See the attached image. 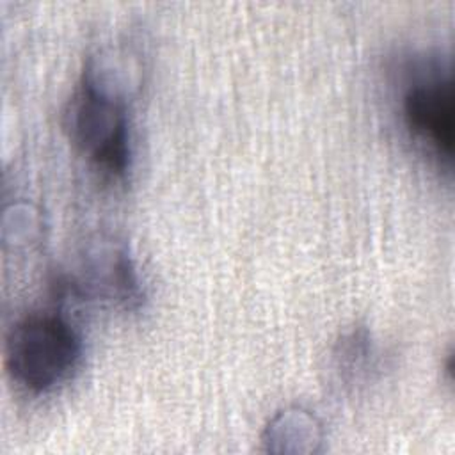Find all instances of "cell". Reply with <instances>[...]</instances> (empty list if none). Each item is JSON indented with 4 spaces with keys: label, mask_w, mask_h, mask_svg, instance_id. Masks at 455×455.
Wrapping results in <instances>:
<instances>
[{
    "label": "cell",
    "mask_w": 455,
    "mask_h": 455,
    "mask_svg": "<svg viewBox=\"0 0 455 455\" xmlns=\"http://www.w3.org/2000/svg\"><path fill=\"white\" fill-rule=\"evenodd\" d=\"M64 130L69 140L100 169L123 176L130 165V133L124 101L98 92L87 84L68 101Z\"/></svg>",
    "instance_id": "2"
},
{
    "label": "cell",
    "mask_w": 455,
    "mask_h": 455,
    "mask_svg": "<svg viewBox=\"0 0 455 455\" xmlns=\"http://www.w3.org/2000/svg\"><path fill=\"white\" fill-rule=\"evenodd\" d=\"M82 357V339L60 315L37 313L20 320L5 339V364L27 391L44 393L62 384Z\"/></svg>",
    "instance_id": "1"
},
{
    "label": "cell",
    "mask_w": 455,
    "mask_h": 455,
    "mask_svg": "<svg viewBox=\"0 0 455 455\" xmlns=\"http://www.w3.org/2000/svg\"><path fill=\"white\" fill-rule=\"evenodd\" d=\"M403 119L411 133L437 158L451 162L453 85L450 76H430L412 84L403 96Z\"/></svg>",
    "instance_id": "3"
},
{
    "label": "cell",
    "mask_w": 455,
    "mask_h": 455,
    "mask_svg": "<svg viewBox=\"0 0 455 455\" xmlns=\"http://www.w3.org/2000/svg\"><path fill=\"white\" fill-rule=\"evenodd\" d=\"M89 284L96 293L132 307L140 300V288L130 258L123 249H107V258L92 265Z\"/></svg>",
    "instance_id": "4"
}]
</instances>
